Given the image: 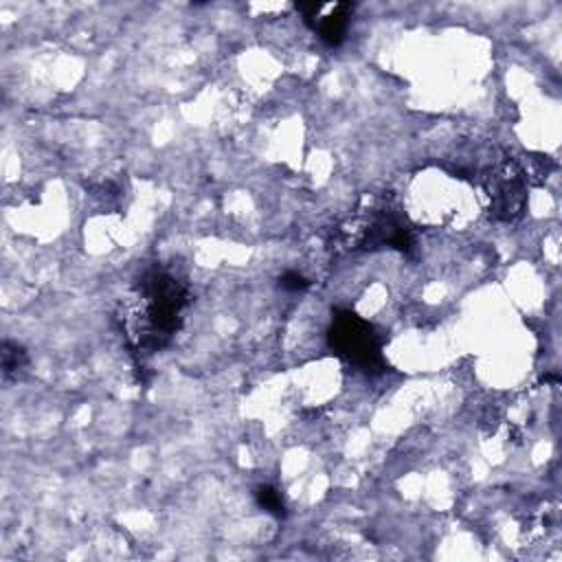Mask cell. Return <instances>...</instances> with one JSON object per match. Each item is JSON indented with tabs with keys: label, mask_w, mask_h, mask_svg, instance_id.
Segmentation results:
<instances>
[{
	"label": "cell",
	"mask_w": 562,
	"mask_h": 562,
	"mask_svg": "<svg viewBox=\"0 0 562 562\" xmlns=\"http://www.w3.org/2000/svg\"><path fill=\"white\" fill-rule=\"evenodd\" d=\"M485 178V187L490 193V211L496 220L503 222H512L516 220L522 209H525V178H522V169L509 160L503 158L498 162H494L487 169Z\"/></svg>",
	"instance_id": "cell-3"
},
{
	"label": "cell",
	"mask_w": 562,
	"mask_h": 562,
	"mask_svg": "<svg viewBox=\"0 0 562 562\" xmlns=\"http://www.w3.org/2000/svg\"><path fill=\"white\" fill-rule=\"evenodd\" d=\"M329 349L345 362L358 367L360 371L375 373L384 369L382 345L373 325L351 310H338L331 318L327 331Z\"/></svg>",
	"instance_id": "cell-2"
},
{
	"label": "cell",
	"mask_w": 562,
	"mask_h": 562,
	"mask_svg": "<svg viewBox=\"0 0 562 562\" xmlns=\"http://www.w3.org/2000/svg\"><path fill=\"white\" fill-rule=\"evenodd\" d=\"M307 285H310V281L301 272H294V270H288L279 277V288L288 290V292H303V290H307Z\"/></svg>",
	"instance_id": "cell-7"
},
{
	"label": "cell",
	"mask_w": 562,
	"mask_h": 562,
	"mask_svg": "<svg viewBox=\"0 0 562 562\" xmlns=\"http://www.w3.org/2000/svg\"><path fill=\"white\" fill-rule=\"evenodd\" d=\"M187 285L167 270H149L132 290L123 329L138 353L158 351L178 331L187 307Z\"/></svg>",
	"instance_id": "cell-1"
},
{
	"label": "cell",
	"mask_w": 562,
	"mask_h": 562,
	"mask_svg": "<svg viewBox=\"0 0 562 562\" xmlns=\"http://www.w3.org/2000/svg\"><path fill=\"white\" fill-rule=\"evenodd\" d=\"M296 11L303 15V20L312 26V31L327 44V46H340L347 35L349 18L353 11L351 2H336V4H323V2H299Z\"/></svg>",
	"instance_id": "cell-4"
},
{
	"label": "cell",
	"mask_w": 562,
	"mask_h": 562,
	"mask_svg": "<svg viewBox=\"0 0 562 562\" xmlns=\"http://www.w3.org/2000/svg\"><path fill=\"white\" fill-rule=\"evenodd\" d=\"M255 498H257V505L261 509H266L268 514H272L277 518L285 516V503H283L281 494L272 485H259L255 490Z\"/></svg>",
	"instance_id": "cell-6"
},
{
	"label": "cell",
	"mask_w": 562,
	"mask_h": 562,
	"mask_svg": "<svg viewBox=\"0 0 562 562\" xmlns=\"http://www.w3.org/2000/svg\"><path fill=\"white\" fill-rule=\"evenodd\" d=\"M0 358H2V375L4 378L18 375L29 364V353L24 351V347L18 342H11V340L2 342Z\"/></svg>",
	"instance_id": "cell-5"
}]
</instances>
